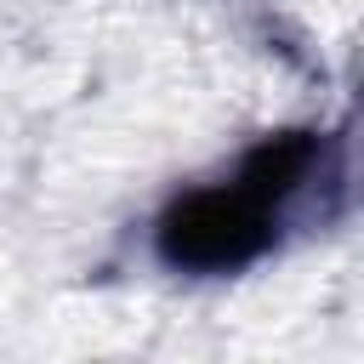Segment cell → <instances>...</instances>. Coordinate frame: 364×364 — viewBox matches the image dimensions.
Returning <instances> with one entry per match:
<instances>
[{"label":"cell","mask_w":364,"mask_h":364,"mask_svg":"<svg viewBox=\"0 0 364 364\" xmlns=\"http://www.w3.org/2000/svg\"><path fill=\"white\" fill-rule=\"evenodd\" d=\"M341 136L318 125H284L256 136L222 176L171 193L148 228L154 262L182 279H233L273 256L313 199L341 193Z\"/></svg>","instance_id":"1"}]
</instances>
